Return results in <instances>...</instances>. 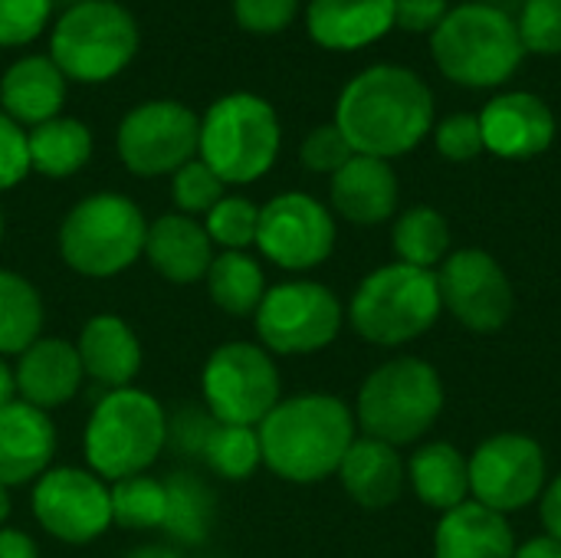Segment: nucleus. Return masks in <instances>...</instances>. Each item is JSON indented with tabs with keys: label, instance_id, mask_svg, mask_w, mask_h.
<instances>
[{
	"label": "nucleus",
	"instance_id": "nucleus-42",
	"mask_svg": "<svg viewBox=\"0 0 561 558\" xmlns=\"http://www.w3.org/2000/svg\"><path fill=\"white\" fill-rule=\"evenodd\" d=\"M299 0H233V16L247 33H279L296 20Z\"/></svg>",
	"mask_w": 561,
	"mask_h": 558
},
{
	"label": "nucleus",
	"instance_id": "nucleus-50",
	"mask_svg": "<svg viewBox=\"0 0 561 558\" xmlns=\"http://www.w3.org/2000/svg\"><path fill=\"white\" fill-rule=\"evenodd\" d=\"M7 516H10V490L0 487V529H3V523H7Z\"/></svg>",
	"mask_w": 561,
	"mask_h": 558
},
{
	"label": "nucleus",
	"instance_id": "nucleus-30",
	"mask_svg": "<svg viewBox=\"0 0 561 558\" xmlns=\"http://www.w3.org/2000/svg\"><path fill=\"white\" fill-rule=\"evenodd\" d=\"M164 490H168V510L161 529L181 546L207 543L217 520V500L210 487L194 474H171L164 480Z\"/></svg>",
	"mask_w": 561,
	"mask_h": 558
},
{
	"label": "nucleus",
	"instance_id": "nucleus-11",
	"mask_svg": "<svg viewBox=\"0 0 561 558\" xmlns=\"http://www.w3.org/2000/svg\"><path fill=\"white\" fill-rule=\"evenodd\" d=\"M345 312L339 296L316 280H289L270 286L253 329L270 355H312L329 349L342 332Z\"/></svg>",
	"mask_w": 561,
	"mask_h": 558
},
{
	"label": "nucleus",
	"instance_id": "nucleus-39",
	"mask_svg": "<svg viewBox=\"0 0 561 558\" xmlns=\"http://www.w3.org/2000/svg\"><path fill=\"white\" fill-rule=\"evenodd\" d=\"M434 141L437 151L447 161H473L477 155H483V128H480V115L470 112H457L447 115L437 128H434Z\"/></svg>",
	"mask_w": 561,
	"mask_h": 558
},
{
	"label": "nucleus",
	"instance_id": "nucleus-3",
	"mask_svg": "<svg viewBox=\"0 0 561 558\" xmlns=\"http://www.w3.org/2000/svg\"><path fill=\"white\" fill-rule=\"evenodd\" d=\"M164 447L168 414L154 395L135 385L105 391V398L95 401L82 434L89 470L105 483L148 474Z\"/></svg>",
	"mask_w": 561,
	"mask_h": 558
},
{
	"label": "nucleus",
	"instance_id": "nucleus-52",
	"mask_svg": "<svg viewBox=\"0 0 561 558\" xmlns=\"http://www.w3.org/2000/svg\"><path fill=\"white\" fill-rule=\"evenodd\" d=\"M0 243H3V210H0Z\"/></svg>",
	"mask_w": 561,
	"mask_h": 558
},
{
	"label": "nucleus",
	"instance_id": "nucleus-24",
	"mask_svg": "<svg viewBox=\"0 0 561 558\" xmlns=\"http://www.w3.org/2000/svg\"><path fill=\"white\" fill-rule=\"evenodd\" d=\"M339 480L362 510H388L404 493L408 464L398 447L375 437H355L342 457Z\"/></svg>",
	"mask_w": 561,
	"mask_h": 558
},
{
	"label": "nucleus",
	"instance_id": "nucleus-37",
	"mask_svg": "<svg viewBox=\"0 0 561 558\" xmlns=\"http://www.w3.org/2000/svg\"><path fill=\"white\" fill-rule=\"evenodd\" d=\"M516 30L526 53H561V0H526Z\"/></svg>",
	"mask_w": 561,
	"mask_h": 558
},
{
	"label": "nucleus",
	"instance_id": "nucleus-25",
	"mask_svg": "<svg viewBox=\"0 0 561 558\" xmlns=\"http://www.w3.org/2000/svg\"><path fill=\"white\" fill-rule=\"evenodd\" d=\"M66 102V76L49 56H23L0 79V109L20 125L36 128L59 115Z\"/></svg>",
	"mask_w": 561,
	"mask_h": 558
},
{
	"label": "nucleus",
	"instance_id": "nucleus-17",
	"mask_svg": "<svg viewBox=\"0 0 561 558\" xmlns=\"http://www.w3.org/2000/svg\"><path fill=\"white\" fill-rule=\"evenodd\" d=\"M483 148L506 161H526L556 141V115L533 92H503L480 112Z\"/></svg>",
	"mask_w": 561,
	"mask_h": 558
},
{
	"label": "nucleus",
	"instance_id": "nucleus-38",
	"mask_svg": "<svg viewBox=\"0 0 561 558\" xmlns=\"http://www.w3.org/2000/svg\"><path fill=\"white\" fill-rule=\"evenodd\" d=\"M53 13V0H0V46L13 49L33 43Z\"/></svg>",
	"mask_w": 561,
	"mask_h": 558
},
{
	"label": "nucleus",
	"instance_id": "nucleus-4",
	"mask_svg": "<svg viewBox=\"0 0 561 558\" xmlns=\"http://www.w3.org/2000/svg\"><path fill=\"white\" fill-rule=\"evenodd\" d=\"M437 69L467 89L503 86L523 62L526 49L516 20L490 3H460L447 10L431 36Z\"/></svg>",
	"mask_w": 561,
	"mask_h": 558
},
{
	"label": "nucleus",
	"instance_id": "nucleus-8",
	"mask_svg": "<svg viewBox=\"0 0 561 558\" xmlns=\"http://www.w3.org/2000/svg\"><path fill=\"white\" fill-rule=\"evenodd\" d=\"M444 303L437 276L408 263H388L371 270L348 303L352 329L371 345H408L421 339L440 319Z\"/></svg>",
	"mask_w": 561,
	"mask_h": 558
},
{
	"label": "nucleus",
	"instance_id": "nucleus-18",
	"mask_svg": "<svg viewBox=\"0 0 561 558\" xmlns=\"http://www.w3.org/2000/svg\"><path fill=\"white\" fill-rule=\"evenodd\" d=\"M82 378L85 372H82L76 342L56 339V335H39L30 349L16 355V368H13L16 398L46 414L69 405Z\"/></svg>",
	"mask_w": 561,
	"mask_h": 558
},
{
	"label": "nucleus",
	"instance_id": "nucleus-35",
	"mask_svg": "<svg viewBox=\"0 0 561 558\" xmlns=\"http://www.w3.org/2000/svg\"><path fill=\"white\" fill-rule=\"evenodd\" d=\"M256 227H260V207L250 197L240 194H224L207 214H204V230L214 247L224 250H247L256 243Z\"/></svg>",
	"mask_w": 561,
	"mask_h": 558
},
{
	"label": "nucleus",
	"instance_id": "nucleus-14",
	"mask_svg": "<svg viewBox=\"0 0 561 558\" xmlns=\"http://www.w3.org/2000/svg\"><path fill=\"white\" fill-rule=\"evenodd\" d=\"M256 247L273 266L286 273L316 270L335 250V217L312 194H276L260 207Z\"/></svg>",
	"mask_w": 561,
	"mask_h": 558
},
{
	"label": "nucleus",
	"instance_id": "nucleus-49",
	"mask_svg": "<svg viewBox=\"0 0 561 558\" xmlns=\"http://www.w3.org/2000/svg\"><path fill=\"white\" fill-rule=\"evenodd\" d=\"M125 558H181V556H178V549H171V546L148 543V546H138V549L125 553Z\"/></svg>",
	"mask_w": 561,
	"mask_h": 558
},
{
	"label": "nucleus",
	"instance_id": "nucleus-9",
	"mask_svg": "<svg viewBox=\"0 0 561 558\" xmlns=\"http://www.w3.org/2000/svg\"><path fill=\"white\" fill-rule=\"evenodd\" d=\"M138 53V23L115 0H82L66 7L49 36V59L72 82H108Z\"/></svg>",
	"mask_w": 561,
	"mask_h": 558
},
{
	"label": "nucleus",
	"instance_id": "nucleus-23",
	"mask_svg": "<svg viewBox=\"0 0 561 558\" xmlns=\"http://www.w3.org/2000/svg\"><path fill=\"white\" fill-rule=\"evenodd\" d=\"M394 26V0H309L306 30L322 49L352 53Z\"/></svg>",
	"mask_w": 561,
	"mask_h": 558
},
{
	"label": "nucleus",
	"instance_id": "nucleus-1",
	"mask_svg": "<svg viewBox=\"0 0 561 558\" xmlns=\"http://www.w3.org/2000/svg\"><path fill=\"white\" fill-rule=\"evenodd\" d=\"M335 125L355 155L391 161L414 151L434 128V95L404 66H371L358 72L335 102Z\"/></svg>",
	"mask_w": 561,
	"mask_h": 558
},
{
	"label": "nucleus",
	"instance_id": "nucleus-51",
	"mask_svg": "<svg viewBox=\"0 0 561 558\" xmlns=\"http://www.w3.org/2000/svg\"><path fill=\"white\" fill-rule=\"evenodd\" d=\"M53 3H69V7H76V3H82V0H53Z\"/></svg>",
	"mask_w": 561,
	"mask_h": 558
},
{
	"label": "nucleus",
	"instance_id": "nucleus-29",
	"mask_svg": "<svg viewBox=\"0 0 561 558\" xmlns=\"http://www.w3.org/2000/svg\"><path fill=\"white\" fill-rule=\"evenodd\" d=\"M204 283H207L210 303L220 312L237 316V319L253 316L270 289L260 260H253L247 250H224L220 257H214Z\"/></svg>",
	"mask_w": 561,
	"mask_h": 558
},
{
	"label": "nucleus",
	"instance_id": "nucleus-15",
	"mask_svg": "<svg viewBox=\"0 0 561 558\" xmlns=\"http://www.w3.org/2000/svg\"><path fill=\"white\" fill-rule=\"evenodd\" d=\"M434 276L444 309L470 332L490 335L513 319L516 309L513 280L506 276V270L493 253L477 247L447 253V260L437 266Z\"/></svg>",
	"mask_w": 561,
	"mask_h": 558
},
{
	"label": "nucleus",
	"instance_id": "nucleus-12",
	"mask_svg": "<svg viewBox=\"0 0 561 558\" xmlns=\"http://www.w3.org/2000/svg\"><path fill=\"white\" fill-rule=\"evenodd\" d=\"M201 118L174 99H151L125 112L115 132L122 164L138 178L174 174L197 158Z\"/></svg>",
	"mask_w": 561,
	"mask_h": 558
},
{
	"label": "nucleus",
	"instance_id": "nucleus-2",
	"mask_svg": "<svg viewBox=\"0 0 561 558\" xmlns=\"http://www.w3.org/2000/svg\"><path fill=\"white\" fill-rule=\"evenodd\" d=\"M256 431L263 467L286 483H322L355 441V411L335 395L306 391L283 398Z\"/></svg>",
	"mask_w": 561,
	"mask_h": 558
},
{
	"label": "nucleus",
	"instance_id": "nucleus-46",
	"mask_svg": "<svg viewBox=\"0 0 561 558\" xmlns=\"http://www.w3.org/2000/svg\"><path fill=\"white\" fill-rule=\"evenodd\" d=\"M0 558H39L36 543L20 529H0Z\"/></svg>",
	"mask_w": 561,
	"mask_h": 558
},
{
	"label": "nucleus",
	"instance_id": "nucleus-7",
	"mask_svg": "<svg viewBox=\"0 0 561 558\" xmlns=\"http://www.w3.org/2000/svg\"><path fill=\"white\" fill-rule=\"evenodd\" d=\"M145 234L148 220L131 197L89 194L59 224V257L79 276L112 280L145 253Z\"/></svg>",
	"mask_w": 561,
	"mask_h": 558
},
{
	"label": "nucleus",
	"instance_id": "nucleus-5",
	"mask_svg": "<svg viewBox=\"0 0 561 558\" xmlns=\"http://www.w3.org/2000/svg\"><path fill=\"white\" fill-rule=\"evenodd\" d=\"M444 411V382L437 368L417 355L378 365L358 388L355 424L365 437L404 447L421 441Z\"/></svg>",
	"mask_w": 561,
	"mask_h": 558
},
{
	"label": "nucleus",
	"instance_id": "nucleus-22",
	"mask_svg": "<svg viewBox=\"0 0 561 558\" xmlns=\"http://www.w3.org/2000/svg\"><path fill=\"white\" fill-rule=\"evenodd\" d=\"M76 352L85 378L108 391L131 388V382L141 372V342L131 332V326L112 312H99L82 326Z\"/></svg>",
	"mask_w": 561,
	"mask_h": 558
},
{
	"label": "nucleus",
	"instance_id": "nucleus-20",
	"mask_svg": "<svg viewBox=\"0 0 561 558\" xmlns=\"http://www.w3.org/2000/svg\"><path fill=\"white\" fill-rule=\"evenodd\" d=\"M329 197L342 220L375 227L398 210V174L381 158L352 155V161L332 174Z\"/></svg>",
	"mask_w": 561,
	"mask_h": 558
},
{
	"label": "nucleus",
	"instance_id": "nucleus-10",
	"mask_svg": "<svg viewBox=\"0 0 561 558\" xmlns=\"http://www.w3.org/2000/svg\"><path fill=\"white\" fill-rule=\"evenodd\" d=\"M201 395L214 421L260 428L283 401V382L273 355L256 342H224L201 372Z\"/></svg>",
	"mask_w": 561,
	"mask_h": 558
},
{
	"label": "nucleus",
	"instance_id": "nucleus-48",
	"mask_svg": "<svg viewBox=\"0 0 561 558\" xmlns=\"http://www.w3.org/2000/svg\"><path fill=\"white\" fill-rule=\"evenodd\" d=\"M10 401H16V382H13V368L0 355V408H7Z\"/></svg>",
	"mask_w": 561,
	"mask_h": 558
},
{
	"label": "nucleus",
	"instance_id": "nucleus-47",
	"mask_svg": "<svg viewBox=\"0 0 561 558\" xmlns=\"http://www.w3.org/2000/svg\"><path fill=\"white\" fill-rule=\"evenodd\" d=\"M513 558H561V543L552 536H536V539L516 546Z\"/></svg>",
	"mask_w": 561,
	"mask_h": 558
},
{
	"label": "nucleus",
	"instance_id": "nucleus-40",
	"mask_svg": "<svg viewBox=\"0 0 561 558\" xmlns=\"http://www.w3.org/2000/svg\"><path fill=\"white\" fill-rule=\"evenodd\" d=\"M352 145L345 141V135L339 132V125H319L306 135L302 148H299V158L309 171L316 174H335L339 168H345L352 161Z\"/></svg>",
	"mask_w": 561,
	"mask_h": 558
},
{
	"label": "nucleus",
	"instance_id": "nucleus-26",
	"mask_svg": "<svg viewBox=\"0 0 561 558\" xmlns=\"http://www.w3.org/2000/svg\"><path fill=\"white\" fill-rule=\"evenodd\" d=\"M516 539L506 516L467 500L434 529V558H513Z\"/></svg>",
	"mask_w": 561,
	"mask_h": 558
},
{
	"label": "nucleus",
	"instance_id": "nucleus-44",
	"mask_svg": "<svg viewBox=\"0 0 561 558\" xmlns=\"http://www.w3.org/2000/svg\"><path fill=\"white\" fill-rule=\"evenodd\" d=\"M447 10V0H394V26L408 33H434Z\"/></svg>",
	"mask_w": 561,
	"mask_h": 558
},
{
	"label": "nucleus",
	"instance_id": "nucleus-34",
	"mask_svg": "<svg viewBox=\"0 0 561 558\" xmlns=\"http://www.w3.org/2000/svg\"><path fill=\"white\" fill-rule=\"evenodd\" d=\"M201 460L224 480H250L263 467L260 431L243 424H214Z\"/></svg>",
	"mask_w": 561,
	"mask_h": 558
},
{
	"label": "nucleus",
	"instance_id": "nucleus-36",
	"mask_svg": "<svg viewBox=\"0 0 561 558\" xmlns=\"http://www.w3.org/2000/svg\"><path fill=\"white\" fill-rule=\"evenodd\" d=\"M224 194H227V184L201 158L181 164L171 174V201H174L178 214H187V217L207 214Z\"/></svg>",
	"mask_w": 561,
	"mask_h": 558
},
{
	"label": "nucleus",
	"instance_id": "nucleus-6",
	"mask_svg": "<svg viewBox=\"0 0 561 558\" xmlns=\"http://www.w3.org/2000/svg\"><path fill=\"white\" fill-rule=\"evenodd\" d=\"M283 128L276 109L253 92L220 95L201 115L197 158L224 184H253L279 158Z\"/></svg>",
	"mask_w": 561,
	"mask_h": 558
},
{
	"label": "nucleus",
	"instance_id": "nucleus-19",
	"mask_svg": "<svg viewBox=\"0 0 561 558\" xmlns=\"http://www.w3.org/2000/svg\"><path fill=\"white\" fill-rule=\"evenodd\" d=\"M56 454V428L46 411L10 401L0 408V487H23L36 483Z\"/></svg>",
	"mask_w": 561,
	"mask_h": 558
},
{
	"label": "nucleus",
	"instance_id": "nucleus-28",
	"mask_svg": "<svg viewBox=\"0 0 561 558\" xmlns=\"http://www.w3.org/2000/svg\"><path fill=\"white\" fill-rule=\"evenodd\" d=\"M26 151H30V171H39L46 178H69L89 164L92 132L79 118L56 115L26 132Z\"/></svg>",
	"mask_w": 561,
	"mask_h": 558
},
{
	"label": "nucleus",
	"instance_id": "nucleus-21",
	"mask_svg": "<svg viewBox=\"0 0 561 558\" xmlns=\"http://www.w3.org/2000/svg\"><path fill=\"white\" fill-rule=\"evenodd\" d=\"M158 276L168 283H197L207 276L214 263V243L201 220L187 214H161L148 224L145 253H141Z\"/></svg>",
	"mask_w": 561,
	"mask_h": 558
},
{
	"label": "nucleus",
	"instance_id": "nucleus-33",
	"mask_svg": "<svg viewBox=\"0 0 561 558\" xmlns=\"http://www.w3.org/2000/svg\"><path fill=\"white\" fill-rule=\"evenodd\" d=\"M108 493H112V526L135 529V533L161 529L164 510H168L164 480L138 474V477L115 480Z\"/></svg>",
	"mask_w": 561,
	"mask_h": 558
},
{
	"label": "nucleus",
	"instance_id": "nucleus-41",
	"mask_svg": "<svg viewBox=\"0 0 561 558\" xmlns=\"http://www.w3.org/2000/svg\"><path fill=\"white\" fill-rule=\"evenodd\" d=\"M214 418L204 408H181L168 418V447L181 457L201 460L204 444L214 431Z\"/></svg>",
	"mask_w": 561,
	"mask_h": 558
},
{
	"label": "nucleus",
	"instance_id": "nucleus-43",
	"mask_svg": "<svg viewBox=\"0 0 561 558\" xmlns=\"http://www.w3.org/2000/svg\"><path fill=\"white\" fill-rule=\"evenodd\" d=\"M30 174V151H26V128H20L0 109V194L16 187Z\"/></svg>",
	"mask_w": 561,
	"mask_h": 558
},
{
	"label": "nucleus",
	"instance_id": "nucleus-45",
	"mask_svg": "<svg viewBox=\"0 0 561 558\" xmlns=\"http://www.w3.org/2000/svg\"><path fill=\"white\" fill-rule=\"evenodd\" d=\"M539 516H542L546 536L561 543V474L552 483H546V490L539 497Z\"/></svg>",
	"mask_w": 561,
	"mask_h": 558
},
{
	"label": "nucleus",
	"instance_id": "nucleus-31",
	"mask_svg": "<svg viewBox=\"0 0 561 558\" xmlns=\"http://www.w3.org/2000/svg\"><path fill=\"white\" fill-rule=\"evenodd\" d=\"M391 247L398 253V263L417 266V270H431L440 266L447 260L450 250V224L440 210L417 204L408 207L391 230Z\"/></svg>",
	"mask_w": 561,
	"mask_h": 558
},
{
	"label": "nucleus",
	"instance_id": "nucleus-27",
	"mask_svg": "<svg viewBox=\"0 0 561 558\" xmlns=\"http://www.w3.org/2000/svg\"><path fill=\"white\" fill-rule=\"evenodd\" d=\"M408 483L427 510L450 513L470 497L467 457L447 441L424 444L408 460Z\"/></svg>",
	"mask_w": 561,
	"mask_h": 558
},
{
	"label": "nucleus",
	"instance_id": "nucleus-32",
	"mask_svg": "<svg viewBox=\"0 0 561 558\" xmlns=\"http://www.w3.org/2000/svg\"><path fill=\"white\" fill-rule=\"evenodd\" d=\"M43 332V299L39 289L13 273L0 270V355H20Z\"/></svg>",
	"mask_w": 561,
	"mask_h": 558
},
{
	"label": "nucleus",
	"instance_id": "nucleus-16",
	"mask_svg": "<svg viewBox=\"0 0 561 558\" xmlns=\"http://www.w3.org/2000/svg\"><path fill=\"white\" fill-rule=\"evenodd\" d=\"M33 516L53 539L85 546L112 526L108 483L82 467H49L33 483Z\"/></svg>",
	"mask_w": 561,
	"mask_h": 558
},
{
	"label": "nucleus",
	"instance_id": "nucleus-13",
	"mask_svg": "<svg viewBox=\"0 0 561 558\" xmlns=\"http://www.w3.org/2000/svg\"><path fill=\"white\" fill-rule=\"evenodd\" d=\"M473 503L510 516L533 506L546 483V454L529 434H493L467 460Z\"/></svg>",
	"mask_w": 561,
	"mask_h": 558
}]
</instances>
